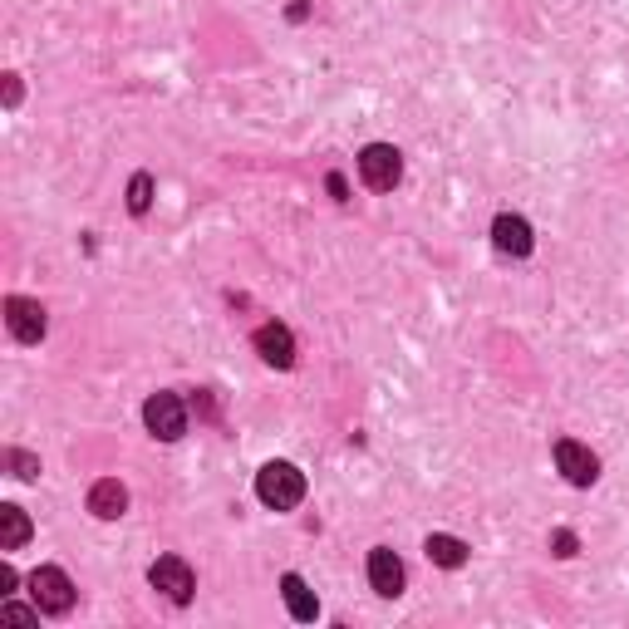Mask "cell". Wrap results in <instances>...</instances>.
<instances>
[{
	"label": "cell",
	"mask_w": 629,
	"mask_h": 629,
	"mask_svg": "<svg viewBox=\"0 0 629 629\" xmlns=\"http://www.w3.org/2000/svg\"><path fill=\"white\" fill-rule=\"evenodd\" d=\"M256 497L271 507V512H295L305 502V472L295 462H266L256 472Z\"/></svg>",
	"instance_id": "cell-1"
},
{
	"label": "cell",
	"mask_w": 629,
	"mask_h": 629,
	"mask_svg": "<svg viewBox=\"0 0 629 629\" xmlns=\"http://www.w3.org/2000/svg\"><path fill=\"white\" fill-rule=\"evenodd\" d=\"M359 177H364L369 192H394L403 177V153L394 143H369V148H359Z\"/></svg>",
	"instance_id": "cell-2"
},
{
	"label": "cell",
	"mask_w": 629,
	"mask_h": 629,
	"mask_svg": "<svg viewBox=\"0 0 629 629\" xmlns=\"http://www.w3.org/2000/svg\"><path fill=\"white\" fill-rule=\"evenodd\" d=\"M30 595L45 615H69L74 610V580L59 571V566H40L30 575Z\"/></svg>",
	"instance_id": "cell-3"
},
{
	"label": "cell",
	"mask_w": 629,
	"mask_h": 629,
	"mask_svg": "<svg viewBox=\"0 0 629 629\" xmlns=\"http://www.w3.org/2000/svg\"><path fill=\"white\" fill-rule=\"evenodd\" d=\"M5 330H10V340H20V344H40L45 330H50L45 305H40V300H25V295H10V300H5Z\"/></svg>",
	"instance_id": "cell-4"
},
{
	"label": "cell",
	"mask_w": 629,
	"mask_h": 629,
	"mask_svg": "<svg viewBox=\"0 0 629 629\" xmlns=\"http://www.w3.org/2000/svg\"><path fill=\"white\" fill-rule=\"evenodd\" d=\"M143 423H148V433H153V438L177 443V438L187 433V408H182L177 394H153V399L143 403Z\"/></svg>",
	"instance_id": "cell-5"
},
{
	"label": "cell",
	"mask_w": 629,
	"mask_h": 629,
	"mask_svg": "<svg viewBox=\"0 0 629 629\" xmlns=\"http://www.w3.org/2000/svg\"><path fill=\"white\" fill-rule=\"evenodd\" d=\"M148 580H153V590L168 595L172 605H187L192 590H197V575H192V566H187L182 556H158V561L148 566Z\"/></svg>",
	"instance_id": "cell-6"
},
{
	"label": "cell",
	"mask_w": 629,
	"mask_h": 629,
	"mask_svg": "<svg viewBox=\"0 0 629 629\" xmlns=\"http://www.w3.org/2000/svg\"><path fill=\"white\" fill-rule=\"evenodd\" d=\"M556 467H561V477H566L571 487H590V482L600 477V458H595L585 443H575V438H561V443H556Z\"/></svg>",
	"instance_id": "cell-7"
},
{
	"label": "cell",
	"mask_w": 629,
	"mask_h": 629,
	"mask_svg": "<svg viewBox=\"0 0 629 629\" xmlns=\"http://www.w3.org/2000/svg\"><path fill=\"white\" fill-rule=\"evenodd\" d=\"M492 246L502 251V256H531V246H536V236H531V222L526 217H516V212H502L497 222H492Z\"/></svg>",
	"instance_id": "cell-8"
},
{
	"label": "cell",
	"mask_w": 629,
	"mask_h": 629,
	"mask_svg": "<svg viewBox=\"0 0 629 629\" xmlns=\"http://www.w3.org/2000/svg\"><path fill=\"white\" fill-rule=\"evenodd\" d=\"M403 561L389 551V546H374L369 551V585H374V595H384V600H394V595H403Z\"/></svg>",
	"instance_id": "cell-9"
},
{
	"label": "cell",
	"mask_w": 629,
	"mask_h": 629,
	"mask_svg": "<svg viewBox=\"0 0 629 629\" xmlns=\"http://www.w3.org/2000/svg\"><path fill=\"white\" fill-rule=\"evenodd\" d=\"M256 354H261L271 369H290V364H295V335H290L286 325L271 320V325L256 330Z\"/></svg>",
	"instance_id": "cell-10"
},
{
	"label": "cell",
	"mask_w": 629,
	"mask_h": 629,
	"mask_svg": "<svg viewBox=\"0 0 629 629\" xmlns=\"http://www.w3.org/2000/svg\"><path fill=\"white\" fill-rule=\"evenodd\" d=\"M89 512L99 516V521H118V516L128 512V487L118 477H99L89 487Z\"/></svg>",
	"instance_id": "cell-11"
},
{
	"label": "cell",
	"mask_w": 629,
	"mask_h": 629,
	"mask_svg": "<svg viewBox=\"0 0 629 629\" xmlns=\"http://www.w3.org/2000/svg\"><path fill=\"white\" fill-rule=\"evenodd\" d=\"M281 595H286V610L290 620H300V625H310V620H320V600H315V590L300 580V575L290 571L281 575Z\"/></svg>",
	"instance_id": "cell-12"
},
{
	"label": "cell",
	"mask_w": 629,
	"mask_h": 629,
	"mask_svg": "<svg viewBox=\"0 0 629 629\" xmlns=\"http://www.w3.org/2000/svg\"><path fill=\"white\" fill-rule=\"evenodd\" d=\"M423 551H428V561H433V566H443V571H458V566H467V541L448 536V531H433V536L423 541Z\"/></svg>",
	"instance_id": "cell-13"
},
{
	"label": "cell",
	"mask_w": 629,
	"mask_h": 629,
	"mask_svg": "<svg viewBox=\"0 0 629 629\" xmlns=\"http://www.w3.org/2000/svg\"><path fill=\"white\" fill-rule=\"evenodd\" d=\"M30 516H25V507H15V502H5L0 507V551H20L25 541H30Z\"/></svg>",
	"instance_id": "cell-14"
},
{
	"label": "cell",
	"mask_w": 629,
	"mask_h": 629,
	"mask_svg": "<svg viewBox=\"0 0 629 629\" xmlns=\"http://www.w3.org/2000/svg\"><path fill=\"white\" fill-rule=\"evenodd\" d=\"M148 207H153V172H133V182H128V212L143 217Z\"/></svg>",
	"instance_id": "cell-15"
},
{
	"label": "cell",
	"mask_w": 629,
	"mask_h": 629,
	"mask_svg": "<svg viewBox=\"0 0 629 629\" xmlns=\"http://www.w3.org/2000/svg\"><path fill=\"white\" fill-rule=\"evenodd\" d=\"M5 467H10L20 482H35V477H40V458H35V453H20V448L5 453Z\"/></svg>",
	"instance_id": "cell-16"
},
{
	"label": "cell",
	"mask_w": 629,
	"mask_h": 629,
	"mask_svg": "<svg viewBox=\"0 0 629 629\" xmlns=\"http://www.w3.org/2000/svg\"><path fill=\"white\" fill-rule=\"evenodd\" d=\"M551 551H556L561 561H571L575 551H580V536H575L571 526H556V531H551Z\"/></svg>",
	"instance_id": "cell-17"
},
{
	"label": "cell",
	"mask_w": 629,
	"mask_h": 629,
	"mask_svg": "<svg viewBox=\"0 0 629 629\" xmlns=\"http://www.w3.org/2000/svg\"><path fill=\"white\" fill-rule=\"evenodd\" d=\"M0 615H5L10 625H35V620H40V605H35V610H25V605H0Z\"/></svg>",
	"instance_id": "cell-18"
},
{
	"label": "cell",
	"mask_w": 629,
	"mask_h": 629,
	"mask_svg": "<svg viewBox=\"0 0 629 629\" xmlns=\"http://www.w3.org/2000/svg\"><path fill=\"white\" fill-rule=\"evenodd\" d=\"M20 74H5V109H20Z\"/></svg>",
	"instance_id": "cell-19"
},
{
	"label": "cell",
	"mask_w": 629,
	"mask_h": 629,
	"mask_svg": "<svg viewBox=\"0 0 629 629\" xmlns=\"http://www.w3.org/2000/svg\"><path fill=\"white\" fill-rule=\"evenodd\" d=\"M325 187H330V197H340V202L349 197V187H344V177H340V172H330V177H325Z\"/></svg>",
	"instance_id": "cell-20"
},
{
	"label": "cell",
	"mask_w": 629,
	"mask_h": 629,
	"mask_svg": "<svg viewBox=\"0 0 629 629\" xmlns=\"http://www.w3.org/2000/svg\"><path fill=\"white\" fill-rule=\"evenodd\" d=\"M15 580H20L15 566H0V595H10V590H15Z\"/></svg>",
	"instance_id": "cell-21"
}]
</instances>
